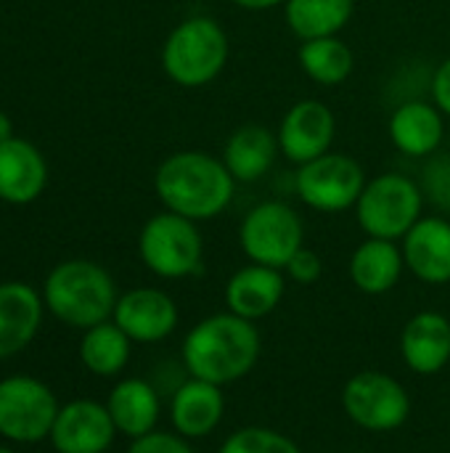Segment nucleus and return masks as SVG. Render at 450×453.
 Returning <instances> with one entry per match:
<instances>
[{
  "label": "nucleus",
  "mask_w": 450,
  "mask_h": 453,
  "mask_svg": "<svg viewBox=\"0 0 450 453\" xmlns=\"http://www.w3.org/2000/svg\"><path fill=\"white\" fill-rule=\"evenodd\" d=\"M188 377L231 385L244 380L260 358V332L255 321H247L231 311L202 319L183 340L180 348Z\"/></svg>",
  "instance_id": "nucleus-1"
},
{
  "label": "nucleus",
  "mask_w": 450,
  "mask_h": 453,
  "mask_svg": "<svg viewBox=\"0 0 450 453\" xmlns=\"http://www.w3.org/2000/svg\"><path fill=\"white\" fill-rule=\"evenodd\" d=\"M430 93H432V104L450 117V56L438 64L430 80Z\"/></svg>",
  "instance_id": "nucleus-31"
},
{
  "label": "nucleus",
  "mask_w": 450,
  "mask_h": 453,
  "mask_svg": "<svg viewBox=\"0 0 450 453\" xmlns=\"http://www.w3.org/2000/svg\"><path fill=\"white\" fill-rule=\"evenodd\" d=\"M127 453H196L191 449V441H186L178 433H162L154 430L143 438H135Z\"/></svg>",
  "instance_id": "nucleus-29"
},
{
  "label": "nucleus",
  "mask_w": 450,
  "mask_h": 453,
  "mask_svg": "<svg viewBox=\"0 0 450 453\" xmlns=\"http://www.w3.org/2000/svg\"><path fill=\"white\" fill-rule=\"evenodd\" d=\"M0 453H13V451H8V449H0Z\"/></svg>",
  "instance_id": "nucleus-34"
},
{
  "label": "nucleus",
  "mask_w": 450,
  "mask_h": 453,
  "mask_svg": "<svg viewBox=\"0 0 450 453\" xmlns=\"http://www.w3.org/2000/svg\"><path fill=\"white\" fill-rule=\"evenodd\" d=\"M45 178V162L29 141L11 138L0 146V199L27 204L40 196Z\"/></svg>",
  "instance_id": "nucleus-23"
},
{
  "label": "nucleus",
  "mask_w": 450,
  "mask_h": 453,
  "mask_svg": "<svg viewBox=\"0 0 450 453\" xmlns=\"http://www.w3.org/2000/svg\"><path fill=\"white\" fill-rule=\"evenodd\" d=\"M45 308L66 326L90 329L114 316L117 287L106 268L90 260H66L45 279Z\"/></svg>",
  "instance_id": "nucleus-3"
},
{
  "label": "nucleus",
  "mask_w": 450,
  "mask_h": 453,
  "mask_svg": "<svg viewBox=\"0 0 450 453\" xmlns=\"http://www.w3.org/2000/svg\"><path fill=\"white\" fill-rule=\"evenodd\" d=\"M278 151V135L271 127L260 122H247L228 135L223 162L236 183H255L273 170Z\"/></svg>",
  "instance_id": "nucleus-19"
},
{
  "label": "nucleus",
  "mask_w": 450,
  "mask_h": 453,
  "mask_svg": "<svg viewBox=\"0 0 450 453\" xmlns=\"http://www.w3.org/2000/svg\"><path fill=\"white\" fill-rule=\"evenodd\" d=\"M366 183L369 180L363 165L337 151H329L308 165H300L294 178L297 196L302 199V204L326 215L355 207Z\"/></svg>",
  "instance_id": "nucleus-9"
},
{
  "label": "nucleus",
  "mask_w": 450,
  "mask_h": 453,
  "mask_svg": "<svg viewBox=\"0 0 450 453\" xmlns=\"http://www.w3.org/2000/svg\"><path fill=\"white\" fill-rule=\"evenodd\" d=\"M117 427L106 406L95 401H72L58 409L50 443L58 453H106Z\"/></svg>",
  "instance_id": "nucleus-13"
},
{
  "label": "nucleus",
  "mask_w": 450,
  "mask_h": 453,
  "mask_svg": "<svg viewBox=\"0 0 450 453\" xmlns=\"http://www.w3.org/2000/svg\"><path fill=\"white\" fill-rule=\"evenodd\" d=\"M355 11V0H286L284 19L300 40L339 35Z\"/></svg>",
  "instance_id": "nucleus-24"
},
{
  "label": "nucleus",
  "mask_w": 450,
  "mask_h": 453,
  "mask_svg": "<svg viewBox=\"0 0 450 453\" xmlns=\"http://www.w3.org/2000/svg\"><path fill=\"white\" fill-rule=\"evenodd\" d=\"M416 183L427 204H432L440 215H450V151L448 154L435 151L432 157H427Z\"/></svg>",
  "instance_id": "nucleus-28"
},
{
  "label": "nucleus",
  "mask_w": 450,
  "mask_h": 453,
  "mask_svg": "<svg viewBox=\"0 0 450 453\" xmlns=\"http://www.w3.org/2000/svg\"><path fill=\"white\" fill-rule=\"evenodd\" d=\"M58 409L56 393L34 377H8L0 382V435L13 443L50 438Z\"/></svg>",
  "instance_id": "nucleus-10"
},
{
  "label": "nucleus",
  "mask_w": 450,
  "mask_h": 453,
  "mask_svg": "<svg viewBox=\"0 0 450 453\" xmlns=\"http://www.w3.org/2000/svg\"><path fill=\"white\" fill-rule=\"evenodd\" d=\"M286 292V276L278 268L249 263L239 268L225 284V308L247 321H260L271 316Z\"/></svg>",
  "instance_id": "nucleus-17"
},
{
  "label": "nucleus",
  "mask_w": 450,
  "mask_h": 453,
  "mask_svg": "<svg viewBox=\"0 0 450 453\" xmlns=\"http://www.w3.org/2000/svg\"><path fill=\"white\" fill-rule=\"evenodd\" d=\"M42 303L29 284H0V361L21 353L37 334Z\"/></svg>",
  "instance_id": "nucleus-20"
},
{
  "label": "nucleus",
  "mask_w": 450,
  "mask_h": 453,
  "mask_svg": "<svg viewBox=\"0 0 450 453\" xmlns=\"http://www.w3.org/2000/svg\"><path fill=\"white\" fill-rule=\"evenodd\" d=\"M406 268L430 287L450 281V220L446 215H422L403 236Z\"/></svg>",
  "instance_id": "nucleus-14"
},
{
  "label": "nucleus",
  "mask_w": 450,
  "mask_h": 453,
  "mask_svg": "<svg viewBox=\"0 0 450 453\" xmlns=\"http://www.w3.org/2000/svg\"><path fill=\"white\" fill-rule=\"evenodd\" d=\"M159 202L194 223L217 218L233 199L236 180L225 162L207 151H175L154 175Z\"/></svg>",
  "instance_id": "nucleus-2"
},
{
  "label": "nucleus",
  "mask_w": 450,
  "mask_h": 453,
  "mask_svg": "<svg viewBox=\"0 0 450 453\" xmlns=\"http://www.w3.org/2000/svg\"><path fill=\"white\" fill-rule=\"evenodd\" d=\"M300 69L318 85L334 88L342 85L355 66V56L347 42L334 37H318V40H302L297 50Z\"/></svg>",
  "instance_id": "nucleus-26"
},
{
  "label": "nucleus",
  "mask_w": 450,
  "mask_h": 453,
  "mask_svg": "<svg viewBox=\"0 0 450 453\" xmlns=\"http://www.w3.org/2000/svg\"><path fill=\"white\" fill-rule=\"evenodd\" d=\"M239 244L249 263L284 271L286 263L305 247L302 218L286 202H260L244 215L239 226Z\"/></svg>",
  "instance_id": "nucleus-7"
},
{
  "label": "nucleus",
  "mask_w": 450,
  "mask_h": 453,
  "mask_svg": "<svg viewBox=\"0 0 450 453\" xmlns=\"http://www.w3.org/2000/svg\"><path fill=\"white\" fill-rule=\"evenodd\" d=\"M353 210L363 234L398 242L422 220L424 194L414 178L403 173H382L366 183Z\"/></svg>",
  "instance_id": "nucleus-5"
},
{
  "label": "nucleus",
  "mask_w": 450,
  "mask_h": 453,
  "mask_svg": "<svg viewBox=\"0 0 450 453\" xmlns=\"http://www.w3.org/2000/svg\"><path fill=\"white\" fill-rule=\"evenodd\" d=\"M225 417V395L220 385L188 377L170 401L172 430L186 441H202L212 435Z\"/></svg>",
  "instance_id": "nucleus-16"
},
{
  "label": "nucleus",
  "mask_w": 450,
  "mask_h": 453,
  "mask_svg": "<svg viewBox=\"0 0 450 453\" xmlns=\"http://www.w3.org/2000/svg\"><path fill=\"white\" fill-rule=\"evenodd\" d=\"M231 42L212 16L180 21L164 40L162 69L180 88H204L220 77L228 64Z\"/></svg>",
  "instance_id": "nucleus-4"
},
{
  "label": "nucleus",
  "mask_w": 450,
  "mask_h": 453,
  "mask_svg": "<svg viewBox=\"0 0 450 453\" xmlns=\"http://www.w3.org/2000/svg\"><path fill=\"white\" fill-rule=\"evenodd\" d=\"M448 151H450V130H448Z\"/></svg>",
  "instance_id": "nucleus-35"
},
{
  "label": "nucleus",
  "mask_w": 450,
  "mask_h": 453,
  "mask_svg": "<svg viewBox=\"0 0 450 453\" xmlns=\"http://www.w3.org/2000/svg\"><path fill=\"white\" fill-rule=\"evenodd\" d=\"M443 117L446 114L424 98L400 101L393 109L390 125H387L393 146L400 154L414 157V159L432 157L443 146V141L448 138Z\"/></svg>",
  "instance_id": "nucleus-15"
},
{
  "label": "nucleus",
  "mask_w": 450,
  "mask_h": 453,
  "mask_svg": "<svg viewBox=\"0 0 450 453\" xmlns=\"http://www.w3.org/2000/svg\"><path fill=\"white\" fill-rule=\"evenodd\" d=\"M281 154L294 165H308L332 151L337 135L334 111L318 98H302L284 114L278 125Z\"/></svg>",
  "instance_id": "nucleus-11"
},
{
  "label": "nucleus",
  "mask_w": 450,
  "mask_h": 453,
  "mask_svg": "<svg viewBox=\"0 0 450 453\" xmlns=\"http://www.w3.org/2000/svg\"><path fill=\"white\" fill-rule=\"evenodd\" d=\"M106 409L111 414L117 433L135 441V438H143L156 430V422L162 414V401L151 382L127 377L114 385V390L109 393Z\"/></svg>",
  "instance_id": "nucleus-21"
},
{
  "label": "nucleus",
  "mask_w": 450,
  "mask_h": 453,
  "mask_svg": "<svg viewBox=\"0 0 450 453\" xmlns=\"http://www.w3.org/2000/svg\"><path fill=\"white\" fill-rule=\"evenodd\" d=\"M286 276L292 279V281H297V284H316L318 279H321V273H324V263H321V257H318V252H313V250H308V247H302L289 263H286Z\"/></svg>",
  "instance_id": "nucleus-30"
},
{
  "label": "nucleus",
  "mask_w": 450,
  "mask_h": 453,
  "mask_svg": "<svg viewBox=\"0 0 450 453\" xmlns=\"http://www.w3.org/2000/svg\"><path fill=\"white\" fill-rule=\"evenodd\" d=\"M111 321L133 342L151 345V342L167 340L175 332V326H178V305L162 289L138 287V289L125 292L117 300Z\"/></svg>",
  "instance_id": "nucleus-12"
},
{
  "label": "nucleus",
  "mask_w": 450,
  "mask_h": 453,
  "mask_svg": "<svg viewBox=\"0 0 450 453\" xmlns=\"http://www.w3.org/2000/svg\"><path fill=\"white\" fill-rule=\"evenodd\" d=\"M231 3L239 5V8H247V11H271V8H276V5H281L286 0H231Z\"/></svg>",
  "instance_id": "nucleus-32"
},
{
  "label": "nucleus",
  "mask_w": 450,
  "mask_h": 453,
  "mask_svg": "<svg viewBox=\"0 0 450 453\" xmlns=\"http://www.w3.org/2000/svg\"><path fill=\"white\" fill-rule=\"evenodd\" d=\"M138 252L154 276L175 281L202 271L204 239L194 220L167 210L146 220L138 236Z\"/></svg>",
  "instance_id": "nucleus-6"
},
{
  "label": "nucleus",
  "mask_w": 450,
  "mask_h": 453,
  "mask_svg": "<svg viewBox=\"0 0 450 453\" xmlns=\"http://www.w3.org/2000/svg\"><path fill=\"white\" fill-rule=\"evenodd\" d=\"M406 366L422 377L440 374L450 364V321L438 311L416 313L400 334Z\"/></svg>",
  "instance_id": "nucleus-18"
},
{
  "label": "nucleus",
  "mask_w": 450,
  "mask_h": 453,
  "mask_svg": "<svg viewBox=\"0 0 450 453\" xmlns=\"http://www.w3.org/2000/svg\"><path fill=\"white\" fill-rule=\"evenodd\" d=\"M217 453H302V449L286 433L252 425L231 433Z\"/></svg>",
  "instance_id": "nucleus-27"
},
{
  "label": "nucleus",
  "mask_w": 450,
  "mask_h": 453,
  "mask_svg": "<svg viewBox=\"0 0 450 453\" xmlns=\"http://www.w3.org/2000/svg\"><path fill=\"white\" fill-rule=\"evenodd\" d=\"M130 345L133 340L114 321H103L85 329L80 342V361L95 377H117L130 361Z\"/></svg>",
  "instance_id": "nucleus-25"
},
{
  "label": "nucleus",
  "mask_w": 450,
  "mask_h": 453,
  "mask_svg": "<svg viewBox=\"0 0 450 453\" xmlns=\"http://www.w3.org/2000/svg\"><path fill=\"white\" fill-rule=\"evenodd\" d=\"M13 135H11V119L0 111V146L5 143V141H11Z\"/></svg>",
  "instance_id": "nucleus-33"
},
{
  "label": "nucleus",
  "mask_w": 450,
  "mask_h": 453,
  "mask_svg": "<svg viewBox=\"0 0 450 453\" xmlns=\"http://www.w3.org/2000/svg\"><path fill=\"white\" fill-rule=\"evenodd\" d=\"M342 409L353 425L366 433H395L411 417V398L406 388L377 369L353 374L342 388Z\"/></svg>",
  "instance_id": "nucleus-8"
},
{
  "label": "nucleus",
  "mask_w": 450,
  "mask_h": 453,
  "mask_svg": "<svg viewBox=\"0 0 450 453\" xmlns=\"http://www.w3.org/2000/svg\"><path fill=\"white\" fill-rule=\"evenodd\" d=\"M406 271L403 250L390 239L369 236L350 255V281L363 295H387Z\"/></svg>",
  "instance_id": "nucleus-22"
}]
</instances>
